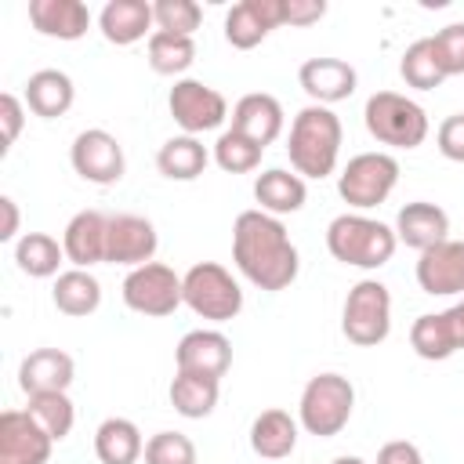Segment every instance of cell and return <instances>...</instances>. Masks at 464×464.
<instances>
[{"mask_svg":"<svg viewBox=\"0 0 464 464\" xmlns=\"http://www.w3.org/2000/svg\"><path fill=\"white\" fill-rule=\"evenodd\" d=\"M341 334L359 348H373L392 334V294L381 279H359L348 290Z\"/></svg>","mask_w":464,"mask_h":464,"instance_id":"52a82bcc","label":"cell"},{"mask_svg":"<svg viewBox=\"0 0 464 464\" xmlns=\"http://www.w3.org/2000/svg\"><path fill=\"white\" fill-rule=\"evenodd\" d=\"M152 25H156L152 22V4H145V0H109L98 14L102 36L116 47H130V44L152 36L156 33Z\"/></svg>","mask_w":464,"mask_h":464,"instance_id":"603a6c76","label":"cell"},{"mask_svg":"<svg viewBox=\"0 0 464 464\" xmlns=\"http://www.w3.org/2000/svg\"><path fill=\"white\" fill-rule=\"evenodd\" d=\"M120 290H123V304H127L130 312L152 315V319H163V315H170L178 304H185L181 276H178L170 265H160V261H149V265L130 268Z\"/></svg>","mask_w":464,"mask_h":464,"instance_id":"9c48e42d","label":"cell"},{"mask_svg":"<svg viewBox=\"0 0 464 464\" xmlns=\"http://www.w3.org/2000/svg\"><path fill=\"white\" fill-rule=\"evenodd\" d=\"M417 286L431 297L464 294V239H442L417 257Z\"/></svg>","mask_w":464,"mask_h":464,"instance_id":"e0dca14e","label":"cell"},{"mask_svg":"<svg viewBox=\"0 0 464 464\" xmlns=\"http://www.w3.org/2000/svg\"><path fill=\"white\" fill-rule=\"evenodd\" d=\"M232 261L257 290H286L297 279L301 257L279 218L265 210H243L232 225Z\"/></svg>","mask_w":464,"mask_h":464,"instance_id":"6da1fadb","label":"cell"},{"mask_svg":"<svg viewBox=\"0 0 464 464\" xmlns=\"http://www.w3.org/2000/svg\"><path fill=\"white\" fill-rule=\"evenodd\" d=\"M362 123H366L370 138L388 149H417L428 138V112L399 91L370 94L366 109H362Z\"/></svg>","mask_w":464,"mask_h":464,"instance_id":"277c9868","label":"cell"},{"mask_svg":"<svg viewBox=\"0 0 464 464\" xmlns=\"http://www.w3.org/2000/svg\"><path fill=\"white\" fill-rule=\"evenodd\" d=\"M352 410H355V388H352V381L341 377V373H315L304 384V392H301L297 424L308 435L334 439L352 420Z\"/></svg>","mask_w":464,"mask_h":464,"instance_id":"5b68a950","label":"cell"},{"mask_svg":"<svg viewBox=\"0 0 464 464\" xmlns=\"http://www.w3.org/2000/svg\"><path fill=\"white\" fill-rule=\"evenodd\" d=\"M297 83L312 98V105H326L330 109V105H337V102L355 94L359 76L344 58H308L297 69Z\"/></svg>","mask_w":464,"mask_h":464,"instance_id":"ac0fdd59","label":"cell"},{"mask_svg":"<svg viewBox=\"0 0 464 464\" xmlns=\"http://www.w3.org/2000/svg\"><path fill=\"white\" fill-rule=\"evenodd\" d=\"M232 130H239L243 138L257 141L261 149L272 145L279 134H283V105L276 94H265V91H254V94H243L236 105H232Z\"/></svg>","mask_w":464,"mask_h":464,"instance_id":"44dd1931","label":"cell"},{"mask_svg":"<svg viewBox=\"0 0 464 464\" xmlns=\"http://www.w3.org/2000/svg\"><path fill=\"white\" fill-rule=\"evenodd\" d=\"M196 62V40L178 33H152L149 36V65L160 76H181Z\"/></svg>","mask_w":464,"mask_h":464,"instance_id":"d6a6232c","label":"cell"},{"mask_svg":"<svg viewBox=\"0 0 464 464\" xmlns=\"http://www.w3.org/2000/svg\"><path fill=\"white\" fill-rule=\"evenodd\" d=\"M435 145H439V152H442L446 160L464 163V112H453V116H446V120L439 123Z\"/></svg>","mask_w":464,"mask_h":464,"instance_id":"ab89813d","label":"cell"},{"mask_svg":"<svg viewBox=\"0 0 464 464\" xmlns=\"http://www.w3.org/2000/svg\"><path fill=\"white\" fill-rule=\"evenodd\" d=\"M145 464H196V446L181 431H156L145 442Z\"/></svg>","mask_w":464,"mask_h":464,"instance_id":"74e56055","label":"cell"},{"mask_svg":"<svg viewBox=\"0 0 464 464\" xmlns=\"http://www.w3.org/2000/svg\"><path fill=\"white\" fill-rule=\"evenodd\" d=\"M14 261L25 276L33 279H51V276H62L58 265L65 261V246L47 236V232H25L18 243H14Z\"/></svg>","mask_w":464,"mask_h":464,"instance_id":"1f68e13d","label":"cell"},{"mask_svg":"<svg viewBox=\"0 0 464 464\" xmlns=\"http://www.w3.org/2000/svg\"><path fill=\"white\" fill-rule=\"evenodd\" d=\"M210 163V152L199 138L192 134H178V138H167L156 152V167L163 178L170 181H196Z\"/></svg>","mask_w":464,"mask_h":464,"instance_id":"f546056e","label":"cell"},{"mask_svg":"<svg viewBox=\"0 0 464 464\" xmlns=\"http://www.w3.org/2000/svg\"><path fill=\"white\" fill-rule=\"evenodd\" d=\"M105 236H109V214H102V210L72 214L65 232H62L65 261H72V268L102 265L105 261Z\"/></svg>","mask_w":464,"mask_h":464,"instance_id":"7402d4cb","label":"cell"},{"mask_svg":"<svg viewBox=\"0 0 464 464\" xmlns=\"http://www.w3.org/2000/svg\"><path fill=\"white\" fill-rule=\"evenodd\" d=\"M54 439L33 420L29 410L0 413V464H47Z\"/></svg>","mask_w":464,"mask_h":464,"instance_id":"5bb4252c","label":"cell"},{"mask_svg":"<svg viewBox=\"0 0 464 464\" xmlns=\"http://www.w3.org/2000/svg\"><path fill=\"white\" fill-rule=\"evenodd\" d=\"M435 58L446 76H464V22H450L431 36Z\"/></svg>","mask_w":464,"mask_h":464,"instance_id":"f35d334b","label":"cell"},{"mask_svg":"<svg viewBox=\"0 0 464 464\" xmlns=\"http://www.w3.org/2000/svg\"><path fill=\"white\" fill-rule=\"evenodd\" d=\"M51 301L62 315H91L102 304V283L91 276V268H65L62 276H54L51 286Z\"/></svg>","mask_w":464,"mask_h":464,"instance_id":"83f0119b","label":"cell"},{"mask_svg":"<svg viewBox=\"0 0 464 464\" xmlns=\"http://www.w3.org/2000/svg\"><path fill=\"white\" fill-rule=\"evenodd\" d=\"M399 76L406 80V87H417V91H435V87L446 80V72H442V65H439V58H435L431 36H420V40H413V44L402 51V58H399Z\"/></svg>","mask_w":464,"mask_h":464,"instance_id":"836d02e7","label":"cell"},{"mask_svg":"<svg viewBox=\"0 0 464 464\" xmlns=\"http://www.w3.org/2000/svg\"><path fill=\"white\" fill-rule=\"evenodd\" d=\"M0 214H4V225H0V239H14L18 236V203L11 196H0Z\"/></svg>","mask_w":464,"mask_h":464,"instance_id":"ee69618b","label":"cell"},{"mask_svg":"<svg viewBox=\"0 0 464 464\" xmlns=\"http://www.w3.org/2000/svg\"><path fill=\"white\" fill-rule=\"evenodd\" d=\"M29 22L40 36L80 40L91 29V11L80 0H29Z\"/></svg>","mask_w":464,"mask_h":464,"instance_id":"d4e9b609","label":"cell"},{"mask_svg":"<svg viewBox=\"0 0 464 464\" xmlns=\"http://www.w3.org/2000/svg\"><path fill=\"white\" fill-rule=\"evenodd\" d=\"M410 344L420 359L442 362L464 348V301H457L446 312H428L417 315L410 326Z\"/></svg>","mask_w":464,"mask_h":464,"instance_id":"7c38bea8","label":"cell"},{"mask_svg":"<svg viewBox=\"0 0 464 464\" xmlns=\"http://www.w3.org/2000/svg\"><path fill=\"white\" fill-rule=\"evenodd\" d=\"M181 290H185V304L210 323H228L239 315L243 308V290L232 279V272L218 261H196L185 276H181Z\"/></svg>","mask_w":464,"mask_h":464,"instance_id":"8992f818","label":"cell"},{"mask_svg":"<svg viewBox=\"0 0 464 464\" xmlns=\"http://www.w3.org/2000/svg\"><path fill=\"white\" fill-rule=\"evenodd\" d=\"M94 453L102 464H138L145 453V439H141L134 420L105 417L94 431Z\"/></svg>","mask_w":464,"mask_h":464,"instance_id":"f1b7e54d","label":"cell"},{"mask_svg":"<svg viewBox=\"0 0 464 464\" xmlns=\"http://www.w3.org/2000/svg\"><path fill=\"white\" fill-rule=\"evenodd\" d=\"M69 163L72 170L91 181V185H116L127 170V160H123V145L102 130V127H91V130H80L72 138V149H69Z\"/></svg>","mask_w":464,"mask_h":464,"instance_id":"8fae6325","label":"cell"},{"mask_svg":"<svg viewBox=\"0 0 464 464\" xmlns=\"http://www.w3.org/2000/svg\"><path fill=\"white\" fill-rule=\"evenodd\" d=\"M286 25H312L326 14V0H283Z\"/></svg>","mask_w":464,"mask_h":464,"instance_id":"b9f144b4","label":"cell"},{"mask_svg":"<svg viewBox=\"0 0 464 464\" xmlns=\"http://www.w3.org/2000/svg\"><path fill=\"white\" fill-rule=\"evenodd\" d=\"M261 145L257 141H250V138H243L239 130H221L218 134V141H214V163L225 170V174H250V170H257V163H261Z\"/></svg>","mask_w":464,"mask_h":464,"instance_id":"d590c367","label":"cell"},{"mask_svg":"<svg viewBox=\"0 0 464 464\" xmlns=\"http://www.w3.org/2000/svg\"><path fill=\"white\" fill-rule=\"evenodd\" d=\"M76 377V362L69 352L62 348H36L22 359L18 366V388L25 395H40V392H69Z\"/></svg>","mask_w":464,"mask_h":464,"instance_id":"ffe728a7","label":"cell"},{"mask_svg":"<svg viewBox=\"0 0 464 464\" xmlns=\"http://www.w3.org/2000/svg\"><path fill=\"white\" fill-rule=\"evenodd\" d=\"M76 87L69 80V72L62 69H40L25 80V105L40 116V120H58L72 109Z\"/></svg>","mask_w":464,"mask_h":464,"instance_id":"484cf974","label":"cell"},{"mask_svg":"<svg viewBox=\"0 0 464 464\" xmlns=\"http://www.w3.org/2000/svg\"><path fill=\"white\" fill-rule=\"evenodd\" d=\"M22 123H25V105H22V98L11 94V91H4V94H0V127H4V145H0V152H7V149L18 141Z\"/></svg>","mask_w":464,"mask_h":464,"instance_id":"60d3db41","label":"cell"},{"mask_svg":"<svg viewBox=\"0 0 464 464\" xmlns=\"http://www.w3.org/2000/svg\"><path fill=\"white\" fill-rule=\"evenodd\" d=\"M330 464H366V460H362V457H348V453H344V457H334Z\"/></svg>","mask_w":464,"mask_h":464,"instance_id":"f6af8a7d","label":"cell"},{"mask_svg":"<svg viewBox=\"0 0 464 464\" xmlns=\"http://www.w3.org/2000/svg\"><path fill=\"white\" fill-rule=\"evenodd\" d=\"M377 464H424L420 450L406 439H395V442H384L381 453H377Z\"/></svg>","mask_w":464,"mask_h":464,"instance_id":"7bdbcfd3","label":"cell"},{"mask_svg":"<svg viewBox=\"0 0 464 464\" xmlns=\"http://www.w3.org/2000/svg\"><path fill=\"white\" fill-rule=\"evenodd\" d=\"M178 373H199L221 381L232 366V341L221 330H188L174 348Z\"/></svg>","mask_w":464,"mask_h":464,"instance_id":"9a60e30c","label":"cell"},{"mask_svg":"<svg viewBox=\"0 0 464 464\" xmlns=\"http://www.w3.org/2000/svg\"><path fill=\"white\" fill-rule=\"evenodd\" d=\"M341 120L334 109L326 105H304L294 123H290V138H286V156H290V167L301 174V178H330L334 167H337V156H341Z\"/></svg>","mask_w":464,"mask_h":464,"instance_id":"7a4b0ae2","label":"cell"},{"mask_svg":"<svg viewBox=\"0 0 464 464\" xmlns=\"http://www.w3.org/2000/svg\"><path fill=\"white\" fill-rule=\"evenodd\" d=\"M254 199H257V210L283 218V214H297L304 207L308 188H304V178L297 170L268 167L254 178Z\"/></svg>","mask_w":464,"mask_h":464,"instance_id":"cb8c5ba5","label":"cell"},{"mask_svg":"<svg viewBox=\"0 0 464 464\" xmlns=\"http://www.w3.org/2000/svg\"><path fill=\"white\" fill-rule=\"evenodd\" d=\"M167 105H170L174 123H178L185 134H192V138H199V134H207V130H218V127L228 120V102H225V94L214 91V87H207L203 80H188V76L170 87Z\"/></svg>","mask_w":464,"mask_h":464,"instance_id":"30bf717a","label":"cell"},{"mask_svg":"<svg viewBox=\"0 0 464 464\" xmlns=\"http://www.w3.org/2000/svg\"><path fill=\"white\" fill-rule=\"evenodd\" d=\"M297 420L286 410H261L250 424V450L265 460H283L297 446Z\"/></svg>","mask_w":464,"mask_h":464,"instance_id":"4316f807","label":"cell"},{"mask_svg":"<svg viewBox=\"0 0 464 464\" xmlns=\"http://www.w3.org/2000/svg\"><path fill=\"white\" fill-rule=\"evenodd\" d=\"M33 420L54 439L62 442L69 431H72V420H76V410H72V399L65 392H40V395H29V406Z\"/></svg>","mask_w":464,"mask_h":464,"instance_id":"e575fe53","label":"cell"},{"mask_svg":"<svg viewBox=\"0 0 464 464\" xmlns=\"http://www.w3.org/2000/svg\"><path fill=\"white\" fill-rule=\"evenodd\" d=\"M160 246L156 225L141 214H112L109 218V236H105V265H149Z\"/></svg>","mask_w":464,"mask_h":464,"instance_id":"4fadbf2b","label":"cell"},{"mask_svg":"<svg viewBox=\"0 0 464 464\" xmlns=\"http://www.w3.org/2000/svg\"><path fill=\"white\" fill-rule=\"evenodd\" d=\"M221 395V381L214 377H199V373H174L170 381V406L174 413L188 417V420H203L214 413Z\"/></svg>","mask_w":464,"mask_h":464,"instance_id":"4dcf8cb0","label":"cell"},{"mask_svg":"<svg viewBox=\"0 0 464 464\" xmlns=\"http://www.w3.org/2000/svg\"><path fill=\"white\" fill-rule=\"evenodd\" d=\"M279 25H286L283 0H243L225 14V40L236 51H250Z\"/></svg>","mask_w":464,"mask_h":464,"instance_id":"2e32d148","label":"cell"},{"mask_svg":"<svg viewBox=\"0 0 464 464\" xmlns=\"http://www.w3.org/2000/svg\"><path fill=\"white\" fill-rule=\"evenodd\" d=\"M152 22H156L160 33L192 36L203 22V7L196 0H156L152 4Z\"/></svg>","mask_w":464,"mask_h":464,"instance_id":"8d00e7d4","label":"cell"},{"mask_svg":"<svg viewBox=\"0 0 464 464\" xmlns=\"http://www.w3.org/2000/svg\"><path fill=\"white\" fill-rule=\"evenodd\" d=\"M399 239H395V228L377 221V218H366L359 210L352 214H337L330 225H326V250L334 254V261L341 265H352V268H381L392 261Z\"/></svg>","mask_w":464,"mask_h":464,"instance_id":"3957f363","label":"cell"},{"mask_svg":"<svg viewBox=\"0 0 464 464\" xmlns=\"http://www.w3.org/2000/svg\"><path fill=\"white\" fill-rule=\"evenodd\" d=\"M399 181V160L392 152H359L337 174V192L352 210L381 207Z\"/></svg>","mask_w":464,"mask_h":464,"instance_id":"ba28073f","label":"cell"},{"mask_svg":"<svg viewBox=\"0 0 464 464\" xmlns=\"http://www.w3.org/2000/svg\"><path fill=\"white\" fill-rule=\"evenodd\" d=\"M395 239L406 243L410 250L424 254V250H431L435 243L450 239V214H446L439 203L413 199V203H406V207L395 214Z\"/></svg>","mask_w":464,"mask_h":464,"instance_id":"d6986e66","label":"cell"}]
</instances>
